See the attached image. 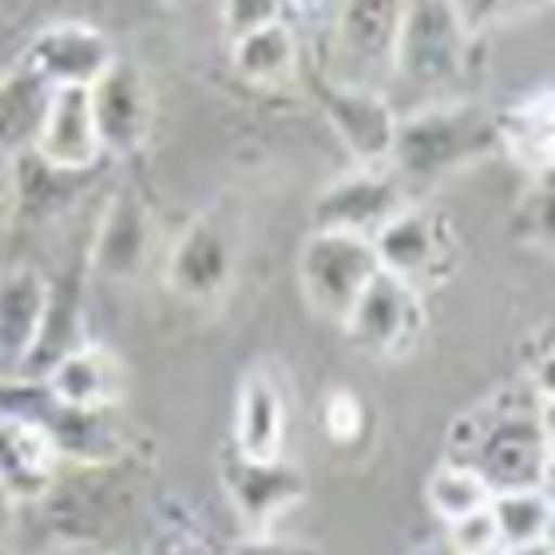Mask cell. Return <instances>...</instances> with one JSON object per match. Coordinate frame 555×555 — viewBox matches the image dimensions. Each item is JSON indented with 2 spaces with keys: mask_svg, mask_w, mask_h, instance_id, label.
I'll return each instance as SVG.
<instances>
[{
  "mask_svg": "<svg viewBox=\"0 0 555 555\" xmlns=\"http://www.w3.org/2000/svg\"><path fill=\"white\" fill-rule=\"evenodd\" d=\"M492 116H496L492 107L473 104V100H444V104H428L413 116L397 119L389 167L405 183L409 195L500 155Z\"/></svg>",
  "mask_w": 555,
  "mask_h": 555,
  "instance_id": "1",
  "label": "cell"
},
{
  "mask_svg": "<svg viewBox=\"0 0 555 555\" xmlns=\"http://www.w3.org/2000/svg\"><path fill=\"white\" fill-rule=\"evenodd\" d=\"M473 36L449 0H409L393 44V72L413 88H449L468 68Z\"/></svg>",
  "mask_w": 555,
  "mask_h": 555,
  "instance_id": "2",
  "label": "cell"
},
{
  "mask_svg": "<svg viewBox=\"0 0 555 555\" xmlns=\"http://www.w3.org/2000/svg\"><path fill=\"white\" fill-rule=\"evenodd\" d=\"M377 274V255L370 238L341 231H310L298 255L301 298L325 322H346L361 289Z\"/></svg>",
  "mask_w": 555,
  "mask_h": 555,
  "instance_id": "3",
  "label": "cell"
},
{
  "mask_svg": "<svg viewBox=\"0 0 555 555\" xmlns=\"http://www.w3.org/2000/svg\"><path fill=\"white\" fill-rule=\"evenodd\" d=\"M413 195L397 179L389 163H353L349 171L334 175L313 198V231H341L373 238L397 210H405Z\"/></svg>",
  "mask_w": 555,
  "mask_h": 555,
  "instance_id": "4",
  "label": "cell"
},
{
  "mask_svg": "<svg viewBox=\"0 0 555 555\" xmlns=\"http://www.w3.org/2000/svg\"><path fill=\"white\" fill-rule=\"evenodd\" d=\"M341 330L353 349L370 358H409L425 337V298L416 286L377 270L370 286L361 289V298L353 301Z\"/></svg>",
  "mask_w": 555,
  "mask_h": 555,
  "instance_id": "5",
  "label": "cell"
},
{
  "mask_svg": "<svg viewBox=\"0 0 555 555\" xmlns=\"http://www.w3.org/2000/svg\"><path fill=\"white\" fill-rule=\"evenodd\" d=\"M219 476L222 492H227L231 508L238 512V520L246 524L250 535H270L274 524L294 504L306 500V476L282 456L278 461H246L227 444L219 456Z\"/></svg>",
  "mask_w": 555,
  "mask_h": 555,
  "instance_id": "6",
  "label": "cell"
},
{
  "mask_svg": "<svg viewBox=\"0 0 555 555\" xmlns=\"http://www.w3.org/2000/svg\"><path fill=\"white\" fill-rule=\"evenodd\" d=\"M370 243L373 255H377V270L401 278V282H409L416 289L425 286V282H437L449 270L452 258L449 222L440 219L437 210L416 207V203L397 210Z\"/></svg>",
  "mask_w": 555,
  "mask_h": 555,
  "instance_id": "7",
  "label": "cell"
},
{
  "mask_svg": "<svg viewBox=\"0 0 555 555\" xmlns=\"http://www.w3.org/2000/svg\"><path fill=\"white\" fill-rule=\"evenodd\" d=\"M318 104L337 135V143L349 151L353 163H389L397 135V112L389 107L382 92H373L370 83L334 80L318 83Z\"/></svg>",
  "mask_w": 555,
  "mask_h": 555,
  "instance_id": "8",
  "label": "cell"
},
{
  "mask_svg": "<svg viewBox=\"0 0 555 555\" xmlns=\"http://www.w3.org/2000/svg\"><path fill=\"white\" fill-rule=\"evenodd\" d=\"M234 278V246L231 234L215 215H198L179 243L171 246L167 255V267H163V282L179 301H191V306H210L227 294Z\"/></svg>",
  "mask_w": 555,
  "mask_h": 555,
  "instance_id": "9",
  "label": "cell"
},
{
  "mask_svg": "<svg viewBox=\"0 0 555 555\" xmlns=\"http://www.w3.org/2000/svg\"><path fill=\"white\" fill-rule=\"evenodd\" d=\"M92 116L100 128L104 155L128 159V155L143 151L151 124H155V95H151L147 76L128 60H116L92 83Z\"/></svg>",
  "mask_w": 555,
  "mask_h": 555,
  "instance_id": "10",
  "label": "cell"
},
{
  "mask_svg": "<svg viewBox=\"0 0 555 555\" xmlns=\"http://www.w3.org/2000/svg\"><path fill=\"white\" fill-rule=\"evenodd\" d=\"M33 155L60 175H83L104 159L92 116V88H52L33 139Z\"/></svg>",
  "mask_w": 555,
  "mask_h": 555,
  "instance_id": "11",
  "label": "cell"
},
{
  "mask_svg": "<svg viewBox=\"0 0 555 555\" xmlns=\"http://www.w3.org/2000/svg\"><path fill=\"white\" fill-rule=\"evenodd\" d=\"M116 48L95 24L83 21H60L48 24L33 36V44L24 52V64L48 83V88H92L112 64Z\"/></svg>",
  "mask_w": 555,
  "mask_h": 555,
  "instance_id": "12",
  "label": "cell"
},
{
  "mask_svg": "<svg viewBox=\"0 0 555 555\" xmlns=\"http://www.w3.org/2000/svg\"><path fill=\"white\" fill-rule=\"evenodd\" d=\"M52 282L44 270L12 267L0 278V377H28L48 322Z\"/></svg>",
  "mask_w": 555,
  "mask_h": 555,
  "instance_id": "13",
  "label": "cell"
},
{
  "mask_svg": "<svg viewBox=\"0 0 555 555\" xmlns=\"http://www.w3.org/2000/svg\"><path fill=\"white\" fill-rule=\"evenodd\" d=\"M44 393L60 409H116L124 397V361L107 346L76 341L44 373Z\"/></svg>",
  "mask_w": 555,
  "mask_h": 555,
  "instance_id": "14",
  "label": "cell"
},
{
  "mask_svg": "<svg viewBox=\"0 0 555 555\" xmlns=\"http://www.w3.org/2000/svg\"><path fill=\"white\" fill-rule=\"evenodd\" d=\"M289 401L286 389L267 365L258 361L243 373L238 397H234V437L231 449L246 461H278L286 449Z\"/></svg>",
  "mask_w": 555,
  "mask_h": 555,
  "instance_id": "15",
  "label": "cell"
},
{
  "mask_svg": "<svg viewBox=\"0 0 555 555\" xmlns=\"http://www.w3.org/2000/svg\"><path fill=\"white\" fill-rule=\"evenodd\" d=\"M155 246V222L139 195H116L95 227L88 267L104 282H131L143 274Z\"/></svg>",
  "mask_w": 555,
  "mask_h": 555,
  "instance_id": "16",
  "label": "cell"
},
{
  "mask_svg": "<svg viewBox=\"0 0 555 555\" xmlns=\"http://www.w3.org/2000/svg\"><path fill=\"white\" fill-rule=\"evenodd\" d=\"M60 473L56 440L40 416L0 413V485L16 500L44 496Z\"/></svg>",
  "mask_w": 555,
  "mask_h": 555,
  "instance_id": "17",
  "label": "cell"
},
{
  "mask_svg": "<svg viewBox=\"0 0 555 555\" xmlns=\"http://www.w3.org/2000/svg\"><path fill=\"white\" fill-rule=\"evenodd\" d=\"M496 147L508 155L520 171L532 179L552 175L555 163V92L540 88V92L524 95L504 112H496Z\"/></svg>",
  "mask_w": 555,
  "mask_h": 555,
  "instance_id": "18",
  "label": "cell"
},
{
  "mask_svg": "<svg viewBox=\"0 0 555 555\" xmlns=\"http://www.w3.org/2000/svg\"><path fill=\"white\" fill-rule=\"evenodd\" d=\"M409 0H341L337 44L358 64H389Z\"/></svg>",
  "mask_w": 555,
  "mask_h": 555,
  "instance_id": "19",
  "label": "cell"
},
{
  "mask_svg": "<svg viewBox=\"0 0 555 555\" xmlns=\"http://www.w3.org/2000/svg\"><path fill=\"white\" fill-rule=\"evenodd\" d=\"M48 92L52 88L24 60L0 76V159L4 163L24 155V151H33Z\"/></svg>",
  "mask_w": 555,
  "mask_h": 555,
  "instance_id": "20",
  "label": "cell"
},
{
  "mask_svg": "<svg viewBox=\"0 0 555 555\" xmlns=\"http://www.w3.org/2000/svg\"><path fill=\"white\" fill-rule=\"evenodd\" d=\"M231 64L255 88H282L298 76V36L286 21L246 33L231 44Z\"/></svg>",
  "mask_w": 555,
  "mask_h": 555,
  "instance_id": "21",
  "label": "cell"
},
{
  "mask_svg": "<svg viewBox=\"0 0 555 555\" xmlns=\"http://www.w3.org/2000/svg\"><path fill=\"white\" fill-rule=\"evenodd\" d=\"M488 512H492V520H496L500 544L504 547L552 540L555 504H552V492H547V488H512V492H492Z\"/></svg>",
  "mask_w": 555,
  "mask_h": 555,
  "instance_id": "22",
  "label": "cell"
},
{
  "mask_svg": "<svg viewBox=\"0 0 555 555\" xmlns=\"http://www.w3.org/2000/svg\"><path fill=\"white\" fill-rule=\"evenodd\" d=\"M425 500H428V508L437 512L440 520L452 524V520H461V516H473V512L488 508L492 488L485 485V476L476 473L473 464L444 461L437 473L428 476Z\"/></svg>",
  "mask_w": 555,
  "mask_h": 555,
  "instance_id": "23",
  "label": "cell"
},
{
  "mask_svg": "<svg viewBox=\"0 0 555 555\" xmlns=\"http://www.w3.org/2000/svg\"><path fill=\"white\" fill-rule=\"evenodd\" d=\"M456 21L468 36L492 33V28H504V24H516L520 16H532V12L547 9L552 0H449Z\"/></svg>",
  "mask_w": 555,
  "mask_h": 555,
  "instance_id": "24",
  "label": "cell"
},
{
  "mask_svg": "<svg viewBox=\"0 0 555 555\" xmlns=\"http://www.w3.org/2000/svg\"><path fill=\"white\" fill-rule=\"evenodd\" d=\"M535 183L540 186L528 191V198L520 203L512 227H516V234H520L528 246H544L547 250V246H552V175H540Z\"/></svg>",
  "mask_w": 555,
  "mask_h": 555,
  "instance_id": "25",
  "label": "cell"
},
{
  "mask_svg": "<svg viewBox=\"0 0 555 555\" xmlns=\"http://www.w3.org/2000/svg\"><path fill=\"white\" fill-rule=\"evenodd\" d=\"M500 547L504 544H500L496 520H492L488 508L449 524V540H444V552L449 555H496Z\"/></svg>",
  "mask_w": 555,
  "mask_h": 555,
  "instance_id": "26",
  "label": "cell"
},
{
  "mask_svg": "<svg viewBox=\"0 0 555 555\" xmlns=\"http://www.w3.org/2000/svg\"><path fill=\"white\" fill-rule=\"evenodd\" d=\"M274 21H286V0H222V36L231 44Z\"/></svg>",
  "mask_w": 555,
  "mask_h": 555,
  "instance_id": "27",
  "label": "cell"
},
{
  "mask_svg": "<svg viewBox=\"0 0 555 555\" xmlns=\"http://www.w3.org/2000/svg\"><path fill=\"white\" fill-rule=\"evenodd\" d=\"M322 428L334 444H353L365 433V405L353 389H334L322 401Z\"/></svg>",
  "mask_w": 555,
  "mask_h": 555,
  "instance_id": "28",
  "label": "cell"
},
{
  "mask_svg": "<svg viewBox=\"0 0 555 555\" xmlns=\"http://www.w3.org/2000/svg\"><path fill=\"white\" fill-rule=\"evenodd\" d=\"M231 555H318V552L306 544H294V540H278L270 532V535H246L243 544L231 547Z\"/></svg>",
  "mask_w": 555,
  "mask_h": 555,
  "instance_id": "29",
  "label": "cell"
},
{
  "mask_svg": "<svg viewBox=\"0 0 555 555\" xmlns=\"http://www.w3.org/2000/svg\"><path fill=\"white\" fill-rule=\"evenodd\" d=\"M16 504H21V500H16L9 488L0 485V544H4V535H9L12 524H16Z\"/></svg>",
  "mask_w": 555,
  "mask_h": 555,
  "instance_id": "30",
  "label": "cell"
},
{
  "mask_svg": "<svg viewBox=\"0 0 555 555\" xmlns=\"http://www.w3.org/2000/svg\"><path fill=\"white\" fill-rule=\"evenodd\" d=\"M496 555H555L552 540H540V544H520V547H500Z\"/></svg>",
  "mask_w": 555,
  "mask_h": 555,
  "instance_id": "31",
  "label": "cell"
},
{
  "mask_svg": "<svg viewBox=\"0 0 555 555\" xmlns=\"http://www.w3.org/2000/svg\"><path fill=\"white\" fill-rule=\"evenodd\" d=\"M48 555H92L83 544H60V547H52Z\"/></svg>",
  "mask_w": 555,
  "mask_h": 555,
  "instance_id": "32",
  "label": "cell"
},
{
  "mask_svg": "<svg viewBox=\"0 0 555 555\" xmlns=\"http://www.w3.org/2000/svg\"><path fill=\"white\" fill-rule=\"evenodd\" d=\"M4 167H9V163L0 159V186H9V183H12V175H4Z\"/></svg>",
  "mask_w": 555,
  "mask_h": 555,
  "instance_id": "33",
  "label": "cell"
},
{
  "mask_svg": "<svg viewBox=\"0 0 555 555\" xmlns=\"http://www.w3.org/2000/svg\"><path fill=\"white\" fill-rule=\"evenodd\" d=\"M286 4H301L306 9V4H318V0H286Z\"/></svg>",
  "mask_w": 555,
  "mask_h": 555,
  "instance_id": "34",
  "label": "cell"
},
{
  "mask_svg": "<svg viewBox=\"0 0 555 555\" xmlns=\"http://www.w3.org/2000/svg\"><path fill=\"white\" fill-rule=\"evenodd\" d=\"M0 555H12V552H4V547H0Z\"/></svg>",
  "mask_w": 555,
  "mask_h": 555,
  "instance_id": "35",
  "label": "cell"
}]
</instances>
